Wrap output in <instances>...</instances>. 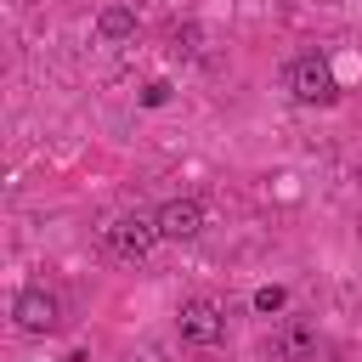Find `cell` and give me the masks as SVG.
I'll list each match as a JSON object with an SVG mask.
<instances>
[{"label": "cell", "mask_w": 362, "mask_h": 362, "mask_svg": "<svg viewBox=\"0 0 362 362\" xmlns=\"http://www.w3.org/2000/svg\"><path fill=\"white\" fill-rule=\"evenodd\" d=\"M283 90H288L300 107H334V102H339L334 62H328L322 51H300V57H288V68H283Z\"/></svg>", "instance_id": "obj_1"}, {"label": "cell", "mask_w": 362, "mask_h": 362, "mask_svg": "<svg viewBox=\"0 0 362 362\" xmlns=\"http://www.w3.org/2000/svg\"><path fill=\"white\" fill-rule=\"evenodd\" d=\"M158 238H164L158 232V209H124V215H113L102 226V243H107L113 260H147Z\"/></svg>", "instance_id": "obj_2"}, {"label": "cell", "mask_w": 362, "mask_h": 362, "mask_svg": "<svg viewBox=\"0 0 362 362\" xmlns=\"http://www.w3.org/2000/svg\"><path fill=\"white\" fill-rule=\"evenodd\" d=\"M11 322H17V334H34V339L57 334V328H62V294L45 288V283L17 288V300H11Z\"/></svg>", "instance_id": "obj_3"}, {"label": "cell", "mask_w": 362, "mask_h": 362, "mask_svg": "<svg viewBox=\"0 0 362 362\" xmlns=\"http://www.w3.org/2000/svg\"><path fill=\"white\" fill-rule=\"evenodd\" d=\"M175 334L187 339V345H198V351H209V345H221L226 339V311L215 305V300H187L181 311H175Z\"/></svg>", "instance_id": "obj_4"}, {"label": "cell", "mask_w": 362, "mask_h": 362, "mask_svg": "<svg viewBox=\"0 0 362 362\" xmlns=\"http://www.w3.org/2000/svg\"><path fill=\"white\" fill-rule=\"evenodd\" d=\"M266 356H272V362H317V356H322V334H317V322H305V317H283L277 334L266 339Z\"/></svg>", "instance_id": "obj_5"}, {"label": "cell", "mask_w": 362, "mask_h": 362, "mask_svg": "<svg viewBox=\"0 0 362 362\" xmlns=\"http://www.w3.org/2000/svg\"><path fill=\"white\" fill-rule=\"evenodd\" d=\"M204 221H209V215H204V204H198V198H164V204H158V232H164L170 243L198 238V232H204Z\"/></svg>", "instance_id": "obj_6"}, {"label": "cell", "mask_w": 362, "mask_h": 362, "mask_svg": "<svg viewBox=\"0 0 362 362\" xmlns=\"http://www.w3.org/2000/svg\"><path fill=\"white\" fill-rule=\"evenodd\" d=\"M96 40H102V45H124V40H136V11H130L124 0H107V6L96 11Z\"/></svg>", "instance_id": "obj_7"}, {"label": "cell", "mask_w": 362, "mask_h": 362, "mask_svg": "<svg viewBox=\"0 0 362 362\" xmlns=\"http://www.w3.org/2000/svg\"><path fill=\"white\" fill-rule=\"evenodd\" d=\"M283 305H288V288H283V283H260V288H255V311H260V317H277Z\"/></svg>", "instance_id": "obj_8"}, {"label": "cell", "mask_w": 362, "mask_h": 362, "mask_svg": "<svg viewBox=\"0 0 362 362\" xmlns=\"http://www.w3.org/2000/svg\"><path fill=\"white\" fill-rule=\"evenodd\" d=\"M170 102V79H147L141 85V107H164Z\"/></svg>", "instance_id": "obj_9"}]
</instances>
